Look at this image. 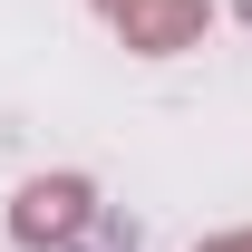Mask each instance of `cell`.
<instances>
[{"label":"cell","mask_w":252,"mask_h":252,"mask_svg":"<svg viewBox=\"0 0 252 252\" xmlns=\"http://www.w3.org/2000/svg\"><path fill=\"white\" fill-rule=\"evenodd\" d=\"M97 233V185L88 175H30L10 194V243L20 252H88Z\"/></svg>","instance_id":"6da1fadb"},{"label":"cell","mask_w":252,"mask_h":252,"mask_svg":"<svg viewBox=\"0 0 252 252\" xmlns=\"http://www.w3.org/2000/svg\"><path fill=\"white\" fill-rule=\"evenodd\" d=\"M204 30H214V0H136L117 20V39L136 59H175V49H194Z\"/></svg>","instance_id":"7a4b0ae2"},{"label":"cell","mask_w":252,"mask_h":252,"mask_svg":"<svg viewBox=\"0 0 252 252\" xmlns=\"http://www.w3.org/2000/svg\"><path fill=\"white\" fill-rule=\"evenodd\" d=\"M194 252H252V233H214V243H194Z\"/></svg>","instance_id":"3957f363"},{"label":"cell","mask_w":252,"mask_h":252,"mask_svg":"<svg viewBox=\"0 0 252 252\" xmlns=\"http://www.w3.org/2000/svg\"><path fill=\"white\" fill-rule=\"evenodd\" d=\"M97 10H107V20H126V10H136V0H97Z\"/></svg>","instance_id":"277c9868"}]
</instances>
